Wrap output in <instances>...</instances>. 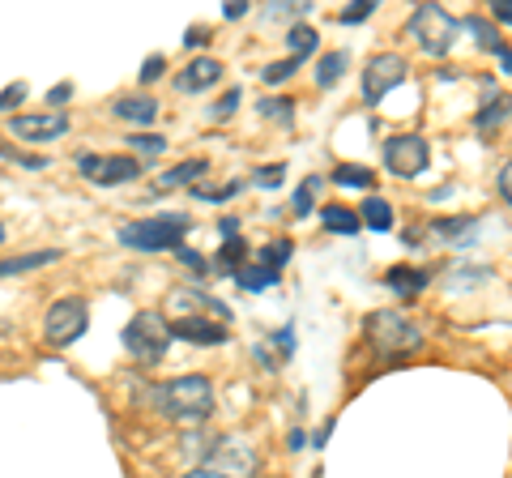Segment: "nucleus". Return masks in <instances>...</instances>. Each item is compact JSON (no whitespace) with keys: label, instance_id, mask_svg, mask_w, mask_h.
Segmentation results:
<instances>
[{"label":"nucleus","instance_id":"1","mask_svg":"<svg viewBox=\"0 0 512 478\" xmlns=\"http://www.w3.org/2000/svg\"><path fill=\"white\" fill-rule=\"evenodd\" d=\"M154 406L167 414V419L180 423H205L214 414V385L205 376H175L163 389H154Z\"/></svg>","mask_w":512,"mask_h":478},{"label":"nucleus","instance_id":"2","mask_svg":"<svg viewBox=\"0 0 512 478\" xmlns=\"http://www.w3.org/2000/svg\"><path fill=\"white\" fill-rule=\"evenodd\" d=\"M192 227L188 214H158V218H137L120 227V244L137 252H171L184 248V235Z\"/></svg>","mask_w":512,"mask_h":478},{"label":"nucleus","instance_id":"3","mask_svg":"<svg viewBox=\"0 0 512 478\" xmlns=\"http://www.w3.org/2000/svg\"><path fill=\"white\" fill-rule=\"evenodd\" d=\"M120 342L137 363H158L167 355V346H171V325H167L163 312H137L133 321L124 325Z\"/></svg>","mask_w":512,"mask_h":478},{"label":"nucleus","instance_id":"4","mask_svg":"<svg viewBox=\"0 0 512 478\" xmlns=\"http://www.w3.org/2000/svg\"><path fill=\"white\" fill-rule=\"evenodd\" d=\"M367 342H372L380 355H410V350H419L423 346V329L406 321L402 312H372L367 316Z\"/></svg>","mask_w":512,"mask_h":478},{"label":"nucleus","instance_id":"5","mask_svg":"<svg viewBox=\"0 0 512 478\" xmlns=\"http://www.w3.org/2000/svg\"><path fill=\"white\" fill-rule=\"evenodd\" d=\"M406 35L419 43L427 56H448V47L457 43L461 30H457V18H448L440 5H419L406 22Z\"/></svg>","mask_w":512,"mask_h":478},{"label":"nucleus","instance_id":"6","mask_svg":"<svg viewBox=\"0 0 512 478\" xmlns=\"http://www.w3.org/2000/svg\"><path fill=\"white\" fill-rule=\"evenodd\" d=\"M86 325H90V308H86V299H77V295L56 299V304L47 308V316H43L47 346H56V350L73 346V342L86 333Z\"/></svg>","mask_w":512,"mask_h":478},{"label":"nucleus","instance_id":"7","mask_svg":"<svg viewBox=\"0 0 512 478\" xmlns=\"http://www.w3.org/2000/svg\"><path fill=\"white\" fill-rule=\"evenodd\" d=\"M406 73H410V65H406V60L397 56V52L372 56V60L363 65V73H359V82H363V103H367V107H380L384 94L406 82Z\"/></svg>","mask_w":512,"mask_h":478},{"label":"nucleus","instance_id":"8","mask_svg":"<svg viewBox=\"0 0 512 478\" xmlns=\"http://www.w3.org/2000/svg\"><path fill=\"white\" fill-rule=\"evenodd\" d=\"M431 163V146L427 137L419 133H397L384 141V167H389L393 175H402V180H414V175H423Z\"/></svg>","mask_w":512,"mask_h":478},{"label":"nucleus","instance_id":"9","mask_svg":"<svg viewBox=\"0 0 512 478\" xmlns=\"http://www.w3.org/2000/svg\"><path fill=\"white\" fill-rule=\"evenodd\" d=\"M77 171L99 188H116L141 175V163L133 154H77Z\"/></svg>","mask_w":512,"mask_h":478},{"label":"nucleus","instance_id":"10","mask_svg":"<svg viewBox=\"0 0 512 478\" xmlns=\"http://www.w3.org/2000/svg\"><path fill=\"white\" fill-rule=\"evenodd\" d=\"M210 470L227 474V478H248V474L256 470V449H248V440H239V436H222V440L214 444Z\"/></svg>","mask_w":512,"mask_h":478},{"label":"nucleus","instance_id":"11","mask_svg":"<svg viewBox=\"0 0 512 478\" xmlns=\"http://www.w3.org/2000/svg\"><path fill=\"white\" fill-rule=\"evenodd\" d=\"M9 129L18 141H56L69 133V116L64 111H43V116H13Z\"/></svg>","mask_w":512,"mask_h":478},{"label":"nucleus","instance_id":"12","mask_svg":"<svg viewBox=\"0 0 512 478\" xmlns=\"http://www.w3.org/2000/svg\"><path fill=\"white\" fill-rule=\"evenodd\" d=\"M171 338H180L188 346H222L231 333L227 325L210 321V316H180V321H171Z\"/></svg>","mask_w":512,"mask_h":478},{"label":"nucleus","instance_id":"13","mask_svg":"<svg viewBox=\"0 0 512 478\" xmlns=\"http://www.w3.org/2000/svg\"><path fill=\"white\" fill-rule=\"evenodd\" d=\"M222 82V65L214 56H197V60H188V69L175 77V90L180 94H201V90H210Z\"/></svg>","mask_w":512,"mask_h":478},{"label":"nucleus","instance_id":"14","mask_svg":"<svg viewBox=\"0 0 512 478\" xmlns=\"http://www.w3.org/2000/svg\"><path fill=\"white\" fill-rule=\"evenodd\" d=\"M478 227L474 218H436L427 227V239H440V244H453V248H466L470 244V231Z\"/></svg>","mask_w":512,"mask_h":478},{"label":"nucleus","instance_id":"15","mask_svg":"<svg viewBox=\"0 0 512 478\" xmlns=\"http://www.w3.org/2000/svg\"><path fill=\"white\" fill-rule=\"evenodd\" d=\"M111 111H116L120 120H128V124H154L158 103L150 99V94H124V99H116Z\"/></svg>","mask_w":512,"mask_h":478},{"label":"nucleus","instance_id":"16","mask_svg":"<svg viewBox=\"0 0 512 478\" xmlns=\"http://www.w3.org/2000/svg\"><path fill=\"white\" fill-rule=\"evenodd\" d=\"M205 171H210V163H205V158H188V163L171 167V171L163 175V180H158V193H171V188H192Z\"/></svg>","mask_w":512,"mask_h":478},{"label":"nucleus","instance_id":"17","mask_svg":"<svg viewBox=\"0 0 512 478\" xmlns=\"http://www.w3.org/2000/svg\"><path fill=\"white\" fill-rule=\"evenodd\" d=\"M384 282H389L397 295H406V299H410V295L427 291V282H431V278H427V269H414V265H393L389 274H384Z\"/></svg>","mask_w":512,"mask_h":478},{"label":"nucleus","instance_id":"18","mask_svg":"<svg viewBox=\"0 0 512 478\" xmlns=\"http://www.w3.org/2000/svg\"><path fill=\"white\" fill-rule=\"evenodd\" d=\"M60 261V252H22V257H5L0 261V278H18V274H30V269H43Z\"/></svg>","mask_w":512,"mask_h":478},{"label":"nucleus","instance_id":"19","mask_svg":"<svg viewBox=\"0 0 512 478\" xmlns=\"http://www.w3.org/2000/svg\"><path fill=\"white\" fill-rule=\"evenodd\" d=\"M320 222L333 235H359V210H346V205H320Z\"/></svg>","mask_w":512,"mask_h":478},{"label":"nucleus","instance_id":"20","mask_svg":"<svg viewBox=\"0 0 512 478\" xmlns=\"http://www.w3.org/2000/svg\"><path fill=\"white\" fill-rule=\"evenodd\" d=\"M350 65V56L346 52H329V56H320V65H316V86L320 90H333L342 82V73Z\"/></svg>","mask_w":512,"mask_h":478},{"label":"nucleus","instance_id":"21","mask_svg":"<svg viewBox=\"0 0 512 478\" xmlns=\"http://www.w3.org/2000/svg\"><path fill=\"white\" fill-rule=\"evenodd\" d=\"M359 222H367L372 231H393V205L380 201V197H367L359 205Z\"/></svg>","mask_w":512,"mask_h":478},{"label":"nucleus","instance_id":"22","mask_svg":"<svg viewBox=\"0 0 512 478\" xmlns=\"http://www.w3.org/2000/svg\"><path fill=\"white\" fill-rule=\"evenodd\" d=\"M512 116V99H508V94H495V99L483 107V111H478V133H491V129H500V124Z\"/></svg>","mask_w":512,"mask_h":478},{"label":"nucleus","instance_id":"23","mask_svg":"<svg viewBox=\"0 0 512 478\" xmlns=\"http://www.w3.org/2000/svg\"><path fill=\"white\" fill-rule=\"evenodd\" d=\"M457 30H470L474 43L483 47V52H495V56L504 52V43H500V35H495V26L487 18H466V22H457Z\"/></svg>","mask_w":512,"mask_h":478},{"label":"nucleus","instance_id":"24","mask_svg":"<svg viewBox=\"0 0 512 478\" xmlns=\"http://www.w3.org/2000/svg\"><path fill=\"white\" fill-rule=\"evenodd\" d=\"M218 265H222V274H239V269L248 265V244H244V239L231 235L227 244L218 248Z\"/></svg>","mask_w":512,"mask_h":478},{"label":"nucleus","instance_id":"25","mask_svg":"<svg viewBox=\"0 0 512 478\" xmlns=\"http://www.w3.org/2000/svg\"><path fill=\"white\" fill-rule=\"evenodd\" d=\"M329 180H333V184H342V188H372V184H376V175L367 171V167H359V163H342V167H333Z\"/></svg>","mask_w":512,"mask_h":478},{"label":"nucleus","instance_id":"26","mask_svg":"<svg viewBox=\"0 0 512 478\" xmlns=\"http://www.w3.org/2000/svg\"><path fill=\"white\" fill-rule=\"evenodd\" d=\"M291 244L286 239H274V244H265L261 252H256V261H261V269H269V274H282V265L291 261Z\"/></svg>","mask_w":512,"mask_h":478},{"label":"nucleus","instance_id":"27","mask_svg":"<svg viewBox=\"0 0 512 478\" xmlns=\"http://www.w3.org/2000/svg\"><path fill=\"white\" fill-rule=\"evenodd\" d=\"M286 52H291L295 60L312 56L316 52V30L312 26H291V30H286Z\"/></svg>","mask_w":512,"mask_h":478},{"label":"nucleus","instance_id":"28","mask_svg":"<svg viewBox=\"0 0 512 478\" xmlns=\"http://www.w3.org/2000/svg\"><path fill=\"white\" fill-rule=\"evenodd\" d=\"M316 193H320V175H308L299 188H295V218H308L312 210H316Z\"/></svg>","mask_w":512,"mask_h":478},{"label":"nucleus","instance_id":"29","mask_svg":"<svg viewBox=\"0 0 512 478\" xmlns=\"http://www.w3.org/2000/svg\"><path fill=\"white\" fill-rule=\"evenodd\" d=\"M235 278H239L244 291H269V286L278 282V274H269V269H261V265H244Z\"/></svg>","mask_w":512,"mask_h":478},{"label":"nucleus","instance_id":"30","mask_svg":"<svg viewBox=\"0 0 512 478\" xmlns=\"http://www.w3.org/2000/svg\"><path fill=\"white\" fill-rule=\"evenodd\" d=\"M239 188H244V184H222V188H214V184H192L188 193L197 197V201H218V205H222V201H231Z\"/></svg>","mask_w":512,"mask_h":478},{"label":"nucleus","instance_id":"31","mask_svg":"<svg viewBox=\"0 0 512 478\" xmlns=\"http://www.w3.org/2000/svg\"><path fill=\"white\" fill-rule=\"evenodd\" d=\"M261 111H265V116L274 120V124H286V129L295 124V103H291V99H265Z\"/></svg>","mask_w":512,"mask_h":478},{"label":"nucleus","instance_id":"32","mask_svg":"<svg viewBox=\"0 0 512 478\" xmlns=\"http://www.w3.org/2000/svg\"><path fill=\"white\" fill-rule=\"evenodd\" d=\"M128 146H133L137 154H146V158H158L167 150V137H158V133H133L128 137Z\"/></svg>","mask_w":512,"mask_h":478},{"label":"nucleus","instance_id":"33","mask_svg":"<svg viewBox=\"0 0 512 478\" xmlns=\"http://www.w3.org/2000/svg\"><path fill=\"white\" fill-rule=\"evenodd\" d=\"M295 69H299V60H295V56H286V60H274V65H265L261 77H265L269 86H282L286 77H295Z\"/></svg>","mask_w":512,"mask_h":478},{"label":"nucleus","instance_id":"34","mask_svg":"<svg viewBox=\"0 0 512 478\" xmlns=\"http://www.w3.org/2000/svg\"><path fill=\"white\" fill-rule=\"evenodd\" d=\"M372 13H376V0H355V5H350V9H342V26H355V22H367V18H372Z\"/></svg>","mask_w":512,"mask_h":478},{"label":"nucleus","instance_id":"35","mask_svg":"<svg viewBox=\"0 0 512 478\" xmlns=\"http://www.w3.org/2000/svg\"><path fill=\"white\" fill-rule=\"evenodd\" d=\"M22 103H26V82H13V86L0 90V116H9V111L22 107Z\"/></svg>","mask_w":512,"mask_h":478},{"label":"nucleus","instance_id":"36","mask_svg":"<svg viewBox=\"0 0 512 478\" xmlns=\"http://www.w3.org/2000/svg\"><path fill=\"white\" fill-rule=\"evenodd\" d=\"M0 158H9V163H22V167H30V171H39V167H47V158H39V154H22V150H13V146H5V141H0Z\"/></svg>","mask_w":512,"mask_h":478},{"label":"nucleus","instance_id":"37","mask_svg":"<svg viewBox=\"0 0 512 478\" xmlns=\"http://www.w3.org/2000/svg\"><path fill=\"white\" fill-rule=\"evenodd\" d=\"M239 99H244V90H239V86H231V90H227V99H218V103H214V111H210V116H214V120H227L231 111L239 107Z\"/></svg>","mask_w":512,"mask_h":478},{"label":"nucleus","instance_id":"38","mask_svg":"<svg viewBox=\"0 0 512 478\" xmlns=\"http://www.w3.org/2000/svg\"><path fill=\"white\" fill-rule=\"evenodd\" d=\"M282 175H286L282 163H269V167L256 171V184H261V188H278V184H282Z\"/></svg>","mask_w":512,"mask_h":478},{"label":"nucleus","instance_id":"39","mask_svg":"<svg viewBox=\"0 0 512 478\" xmlns=\"http://www.w3.org/2000/svg\"><path fill=\"white\" fill-rule=\"evenodd\" d=\"M274 346H278L282 359H291V355H295V329H291V325L278 329V333H274Z\"/></svg>","mask_w":512,"mask_h":478},{"label":"nucleus","instance_id":"40","mask_svg":"<svg viewBox=\"0 0 512 478\" xmlns=\"http://www.w3.org/2000/svg\"><path fill=\"white\" fill-rule=\"evenodd\" d=\"M163 69H167V60H163V56H150L146 65H141V82H146V86L158 82V77H163Z\"/></svg>","mask_w":512,"mask_h":478},{"label":"nucleus","instance_id":"41","mask_svg":"<svg viewBox=\"0 0 512 478\" xmlns=\"http://www.w3.org/2000/svg\"><path fill=\"white\" fill-rule=\"evenodd\" d=\"M500 197L508 201V210H512V158L500 167Z\"/></svg>","mask_w":512,"mask_h":478},{"label":"nucleus","instance_id":"42","mask_svg":"<svg viewBox=\"0 0 512 478\" xmlns=\"http://www.w3.org/2000/svg\"><path fill=\"white\" fill-rule=\"evenodd\" d=\"M175 257H180L184 265H192V269H197V274H205V257H197V252H192V248H175Z\"/></svg>","mask_w":512,"mask_h":478},{"label":"nucleus","instance_id":"43","mask_svg":"<svg viewBox=\"0 0 512 478\" xmlns=\"http://www.w3.org/2000/svg\"><path fill=\"white\" fill-rule=\"evenodd\" d=\"M491 18L512 26V0H495V5H491Z\"/></svg>","mask_w":512,"mask_h":478},{"label":"nucleus","instance_id":"44","mask_svg":"<svg viewBox=\"0 0 512 478\" xmlns=\"http://www.w3.org/2000/svg\"><path fill=\"white\" fill-rule=\"evenodd\" d=\"M73 94V86H56V90H47V107H56V103H64Z\"/></svg>","mask_w":512,"mask_h":478},{"label":"nucleus","instance_id":"45","mask_svg":"<svg viewBox=\"0 0 512 478\" xmlns=\"http://www.w3.org/2000/svg\"><path fill=\"white\" fill-rule=\"evenodd\" d=\"M201 43H205V30H201V26H192L188 35H184V47H201Z\"/></svg>","mask_w":512,"mask_h":478},{"label":"nucleus","instance_id":"46","mask_svg":"<svg viewBox=\"0 0 512 478\" xmlns=\"http://www.w3.org/2000/svg\"><path fill=\"white\" fill-rule=\"evenodd\" d=\"M244 13H248V0H231V5H227V18H231V22L244 18Z\"/></svg>","mask_w":512,"mask_h":478},{"label":"nucleus","instance_id":"47","mask_svg":"<svg viewBox=\"0 0 512 478\" xmlns=\"http://www.w3.org/2000/svg\"><path fill=\"white\" fill-rule=\"evenodd\" d=\"M184 478H227V474H218V470H210V466H197V470H188Z\"/></svg>","mask_w":512,"mask_h":478},{"label":"nucleus","instance_id":"48","mask_svg":"<svg viewBox=\"0 0 512 478\" xmlns=\"http://www.w3.org/2000/svg\"><path fill=\"white\" fill-rule=\"evenodd\" d=\"M286 444H291V449H303V444H308V436H303V432H291V436H286Z\"/></svg>","mask_w":512,"mask_h":478},{"label":"nucleus","instance_id":"49","mask_svg":"<svg viewBox=\"0 0 512 478\" xmlns=\"http://www.w3.org/2000/svg\"><path fill=\"white\" fill-rule=\"evenodd\" d=\"M500 69H504V73H512V52H508V47L500 52Z\"/></svg>","mask_w":512,"mask_h":478},{"label":"nucleus","instance_id":"50","mask_svg":"<svg viewBox=\"0 0 512 478\" xmlns=\"http://www.w3.org/2000/svg\"><path fill=\"white\" fill-rule=\"evenodd\" d=\"M0 244H5V227H0Z\"/></svg>","mask_w":512,"mask_h":478}]
</instances>
